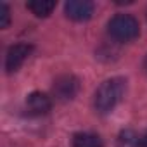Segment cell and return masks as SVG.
Masks as SVG:
<instances>
[{"instance_id":"3","label":"cell","mask_w":147,"mask_h":147,"mask_svg":"<svg viewBox=\"0 0 147 147\" xmlns=\"http://www.w3.org/2000/svg\"><path fill=\"white\" fill-rule=\"evenodd\" d=\"M31 50H33V47L28 45V43H16V45H12L7 50V55H5V69H7V73L18 71L24 64V61L30 57Z\"/></svg>"},{"instance_id":"11","label":"cell","mask_w":147,"mask_h":147,"mask_svg":"<svg viewBox=\"0 0 147 147\" xmlns=\"http://www.w3.org/2000/svg\"><path fill=\"white\" fill-rule=\"evenodd\" d=\"M144 69H145V73H147V57H145V61H144Z\"/></svg>"},{"instance_id":"2","label":"cell","mask_w":147,"mask_h":147,"mask_svg":"<svg viewBox=\"0 0 147 147\" xmlns=\"http://www.w3.org/2000/svg\"><path fill=\"white\" fill-rule=\"evenodd\" d=\"M107 31L118 42H131L138 36L140 26L131 14H116L107 23Z\"/></svg>"},{"instance_id":"5","label":"cell","mask_w":147,"mask_h":147,"mask_svg":"<svg viewBox=\"0 0 147 147\" xmlns=\"http://www.w3.org/2000/svg\"><path fill=\"white\" fill-rule=\"evenodd\" d=\"M64 12L73 21H87L94 14V4L88 0H69L64 5Z\"/></svg>"},{"instance_id":"10","label":"cell","mask_w":147,"mask_h":147,"mask_svg":"<svg viewBox=\"0 0 147 147\" xmlns=\"http://www.w3.org/2000/svg\"><path fill=\"white\" fill-rule=\"evenodd\" d=\"M138 147H147V131L140 137V140H138Z\"/></svg>"},{"instance_id":"4","label":"cell","mask_w":147,"mask_h":147,"mask_svg":"<svg viewBox=\"0 0 147 147\" xmlns=\"http://www.w3.org/2000/svg\"><path fill=\"white\" fill-rule=\"evenodd\" d=\"M80 90V82L73 75H62L54 82V94L61 100H69L73 99Z\"/></svg>"},{"instance_id":"7","label":"cell","mask_w":147,"mask_h":147,"mask_svg":"<svg viewBox=\"0 0 147 147\" xmlns=\"http://www.w3.org/2000/svg\"><path fill=\"white\" fill-rule=\"evenodd\" d=\"M26 7L38 18H47L52 14V11L55 9V2L54 0H31L26 4Z\"/></svg>"},{"instance_id":"6","label":"cell","mask_w":147,"mask_h":147,"mask_svg":"<svg viewBox=\"0 0 147 147\" xmlns=\"http://www.w3.org/2000/svg\"><path fill=\"white\" fill-rule=\"evenodd\" d=\"M52 107V100L47 94H42V92H33L28 95L26 99V109L30 111V114H35V116H42V114H47Z\"/></svg>"},{"instance_id":"1","label":"cell","mask_w":147,"mask_h":147,"mask_svg":"<svg viewBox=\"0 0 147 147\" xmlns=\"http://www.w3.org/2000/svg\"><path fill=\"white\" fill-rule=\"evenodd\" d=\"M125 87H126V82L123 78H109L104 83H100V87L95 90V97H94V106H95L97 113H100V114L111 113L121 100V97L125 94Z\"/></svg>"},{"instance_id":"8","label":"cell","mask_w":147,"mask_h":147,"mask_svg":"<svg viewBox=\"0 0 147 147\" xmlns=\"http://www.w3.org/2000/svg\"><path fill=\"white\" fill-rule=\"evenodd\" d=\"M73 147H104V144L99 135L83 131L73 137Z\"/></svg>"},{"instance_id":"9","label":"cell","mask_w":147,"mask_h":147,"mask_svg":"<svg viewBox=\"0 0 147 147\" xmlns=\"http://www.w3.org/2000/svg\"><path fill=\"white\" fill-rule=\"evenodd\" d=\"M11 23V11L5 2L0 4V28H7Z\"/></svg>"}]
</instances>
